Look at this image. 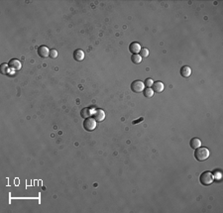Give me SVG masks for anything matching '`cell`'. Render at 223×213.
<instances>
[{
    "instance_id": "1",
    "label": "cell",
    "mask_w": 223,
    "mask_h": 213,
    "mask_svg": "<svg viewBox=\"0 0 223 213\" xmlns=\"http://www.w3.org/2000/svg\"><path fill=\"white\" fill-rule=\"evenodd\" d=\"M194 157L198 162H204L209 158V150L205 147H199L196 149Z\"/></svg>"
},
{
    "instance_id": "2",
    "label": "cell",
    "mask_w": 223,
    "mask_h": 213,
    "mask_svg": "<svg viewBox=\"0 0 223 213\" xmlns=\"http://www.w3.org/2000/svg\"><path fill=\"white\" fill-rule=\"evenodd\" d=\"M213 180H214V178H213L211 172H203L199 177L200 183L204 186H209V184H211L213 183Z\"/></svg>"
},
{
    "instance_id": "3",
    "label": "cell",
    "mask_w": 223,
    "mask_h": 213,
    "mask_svg": "<svg viewBox=\"0 0 223 213\" xmlns=\"http://www.w3.org/2000/svg\"><path fill=\"white\" fill-rule=\"evenodd\" d=\"M83 128L88 132L93 131L96 128V120L94 118H90V117L86 118L84 120V122H83Z\"/></svg>"
},
{
    "instance_id": "4",
    "label": "cell",
    "mask_w": 223,
    "mask_h": 213,
    "mask_svg": "<svg viewBox=\"0 0 223 213\" xmlns=\"http://www.w3.org/2000/svg\"><path fill=\"white\" fill-rule=\"evenodd\" d=\"M145 89V84L143 81H141V80H135V81L132 82L131 84V90L133 92H143Z\"/></svg>"
},
{
    "instance_id": "5",
    "label": "cell",
    "mask_w": 223,
    "mask_h": 213,
    "mask_svg": "<svg viewBox=\"0 0 223 213\" xmlns=\"http://www.w3.org/2000/svg\"><path fill=\"white\" fill-rule=\"evenodd\" d=\"M8 66H9V67H10L11 70H20L22 64H21V63L18 60H16V58H13V60L9 61Z\"/></svg>"
},
{
    "instance_id": "6",
    "label": "cell",
    "mask_w": 223,
    "mask_h": 213,
    "mask_svg": "<svg viewBox=\"0 0 223 213\" xmlns=\"http://www.w3.org/2000/svg\"><path fill=\"white\" fill-rule=\"evenodd\" d=\"M141 49L142 48H141L140 44H138L137 42H133L129 46V51L131 52L133 55L139 54V53H140V51H141Z\"/></svg>"
},
{
    "instance_id": "7",
    "label": "cell",
    "mask_w": 223,
    "mask_h": 213,
    "mask_svg": "<svg viewBox=\"0 0 223 213\" xmlns=\"http://www.w3.org/2000/svg\"><path fill=\"white\" fill-rule=\"evenodd\" d=\"M93 118L96 121H102L105 118V112L102 109H96L93 113Z\"/></svg>"
},
{
    "instance_id": "8",
    "label": "cell",
    "mask_w": 223,
    "mask_h": 213,
    "mask_svg": "<svg viewBox=\"0 0 223 213\" xmlns=\"http://www.w3.org/2000/svg\"><path fill=\"white\" fill-rule=\"evenodd\" d=\"M38 55L41 58H48L50 55V51L46 46H41L38 48Z\"/></svg>"
},
{
    "instance_id": "9",
    "label": "cell",
    "mask_w": 223,
    "mask_h": 213,
    "mask_svg": "<svg viewBox=\"0 0 223 213\" xmlns=\"http://www.w3.org/2000/svg\"><path fill=\"white\" fill-rule=\"evenodd\" d=\"M73 58L76 61H83V58H84V53H83V51L80 50V49H77V50L74 51L73 52Z\"/></svg>"
},
{
    "instance_id": "10",
    "label": "cell",
    "mask_w": 223,
    "mask_h": 213,
    "mask_svg": "<svg viewBox=\"0 0 223 213\" xmlns=\"http://www.w3.org/2000/svg\"><path fill=\"white\" fill-rule=\"evenodd\" d=\"M152 86H153V91L154 92H158V93H161V92H163L164 88H165V85H164V83L161 82V81L154 82Z\"/></svg>"
},
{
    "instance_id": "11",
    "label": "cell",
    "mask_w": 223,
    "mask_h": 213,
    "mask_svg": "<svg viewBox=\"0 0 223 213\" xmlns=\"http://www.w3.org/2000/svg\"><path fill=\"white\" fill-rule=\"evenodd\" d=\"M91 114H92V109L90 107H84V108H82L81 111H80V116L84 119L90 117Z\"/></svg>"
},
{
    "instance_id": "12",
    "label": "cell",
    "mask_w": 223,
    "mask_h": 213,
    "mask_svg": "<svg viewBox=\"0 0 223 213\" xmlns=\"http://www.w3.org/2000/svg\"><path fill=\"white\" fill-rule=\"evenodd\" d=\"M181 75L184 78H190L191 75V69L187 66L182 67L181 69Z\"/></svg>"
},
{
    "instance_id": "13",
    "label": "cell",
    "mask_w": 223,
    "mask_h": 213,
    "mask_svg": "<svg viewBox=\"0 0 223 213\" xmlns=\"http://www.w3.org/2000/svg\"><path fill=\"white\" fill-rule=\"evenodd\" d=\"M190 147L193 148V149H197V148L201 147V141L198 138H193L190 140Z\"/></svg>"
},
{
    "instance_id": "14",
    "label": "cell",
    "mask_w": 223,
    "mask_h": 213,
    "mask_svg": "<svg viewBox=\"0 0 223 213\" xmlns=\"http://www.w3.org/2000/svg\"><path fill=\"white\" fill-rule=\"evenodd\" d=\"M10 67H9L8 64H1V73L4 75H8L10 72Z\"/></svg>"
},
{
    "instance_id": "15",
    "label": "cell",
    "mask_w": 223,
    "mask_h": 213,
    "mask_svg": "<svg viewBox=\"0 0 223 213\" xmlns=\"http://www.w3.org/2000/svg\"><path fill=\"white\" fill-rule=\"evenodd\" d=\"M143 92H144V96H145V97H147V98L153 97V95H154V91H153V89H152L151 87L145 88Z\"/></svg>"
},
{
    "instance_id": "16",
    "label": "cell",
    "mask_w": 223,
    "mask_h": 213,
    "mask_svg": "<svg viewBox=\"0 0 223 213\" xmlns=\"http://www.w3.org/2000/svg\"><path fill=\"white\" fill-rule=\"evenodd\" d=\"M131 61H132V63H133V64H140L141 61H142V58H141V55H138V54H136V55H132V57H131Z\"/></svg>"
},
{
    "instance_id": "17",
    "label": "cell",
    "mask_w": 223,
    "mask_h": 213,
    "mask_svg": "<svg viewBox=\"0 0 223 213\" xmlns=\"http://www.w3.org/2000/svg\"><path fill=\"white\" fill-rule=\"evenodd\" d=\"M140 55H141V58H147L149 55V50H148V49H146V48L141 49Z\"/></svg>"
},
{
    "instance_id": "18",
    "label": "cell",
    "mask_w": 223,
    "mask_h": 213,
    "mask_svg": "<svg viewBox=\"0 0 223 213\" xmlns=\"http://www.w3.org/2000/svg\"><path fill=\"white\" fill-rule=\"evenodd\" d=\"M153 83H154V81L152 78H147L144 81V84H145V86H147V87H151V86L153 85Z\"/></svg>"
},
{
    "instance_id": "19",
    "label": "cell",
    "mask_w": 223,
    "mask_h": 213,
    "mask_svg": "<svg viewBox=\"0 0 223 213\" xmlns=\"http://www.w3.org/2000/svg\"><path fill=\"white\" fill-rule=\"evenodd\" d=\"M57 57H58V52H57V50H51V51H50V58H56Z\"/></svg>"
},
{
    "instance_id": "20",
    "label": "cell",
    "mask_w": 223,
    "mask_h": 213,
    "mask_svg": "<svg viewBox=\"0 0 223 213\" xmlns=\"http://www.w3.org/2000/svg\"><path fill=\"white\" fill-rule=\"evenodd\" d=\"M143 120H144V118H143V117H141V118H139L138 120H134V121L132 122V124L136 125V124H138L139 122H142V121H143Z\"/></svg>"
}]
</instances>
